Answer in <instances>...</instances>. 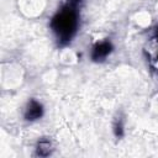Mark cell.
Masks as SVG:
<instances>
[{
  "label": "cell",
  "instance_id": "6da1fadb",
  "mask_svg": "<svg viewBox=\"0 0 158 158\" xmlns=\"http://www.w3.org/2000/svg\"><path fill=\"white\" fill-rule=\"evenodd\" d=\"M77 5L68 2L52 19L51 27L60 44L68 43L78 28V10Z\"/></svg>",
  "mask_w": 158,
  "mask_h": 158
},
{
  "label": "cell",
  "instance_id": "7a4b0ae2",
  "mask_svg": "<svg viewBox=\"0 0 158 158\" xmlns=\"http://www.w3.org/2000/svg\"><path fill=\"white\" fill-rule=\"evenodd\" d=\"M112 51V44L107 41L105 42H101V43H98L94 49H93V53H91V58L94 60H102L104 58H106V56Z\"/></svg>",
  "mask_w": 158,
  "mask_h": 158
},
{
  "label": "cell",
  "instance_id": "3957f363",
  "mask_svg": "<svg viewBox=\"0 0 158 158\" xmlns=\"http://www.w3.org/2000/svg\"><path fill=\"white\" fill-rule=\"evenodd\" d=\"M43 114V109H42V105L40 102H37L36 100H31L27 109H26V114H25V117L26 120H37L42 116Z\"/></svg>",
  "mask_w": 158,
  "mask_h": 158
},
{
  "label": "cell",
  "instance_id": "277c9868",
  "mask_svg": "<svg viewBox=\"0 0 158 158\" xmlns=\"http://www.w3.org/2000/svg\"><path fill=\"white\" fill-rule=\"evenodd\" d=\"M147 53H148L149 60L158 69V32L151 38L148 48H147Z\"/></svg>",
  "mask_w": 158,
  "mask_h": 158
},
{
  "label": "cell",
  "instance_id": "5b68a950",
  "mask_svg": "<svg viewBox=\"0 0 158 158\" xmlns=\"http://www.w3.org/2000/svg\"><path fill=\"white\" fill-rule=\"evenodd\" d=\"M37 153L40 156H48L51 153V143L48 141H41L37 146Z\"/></svg>",
  "mask_w": 158,
  "mask_h": 158
}]
</instances>
